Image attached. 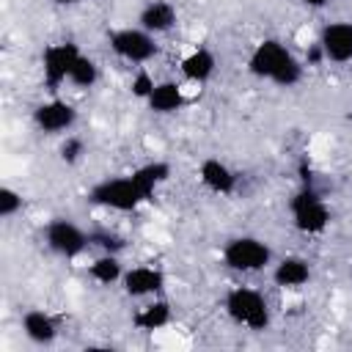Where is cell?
Masks as SVG:
<instances>
[{
	"label": "cell",
	"mask_w": 352,
	"mask_h": 352,
	"mask_svg": "<svg viewBox=\"0 0 352 352\" xmlns=\"http://www.w3.org/2000/svg\"><path fill=\"white\" fill-rule=\"evenodd\" d=\"M226 308H228L231 319H236L239 324H245L250 330H264L270 322V311H267L264 297L253 289H245V286H236L228 292Z\"/></svg>",
	"instance_id": "6da1fadb"
},
{
	"label": "cell",
	"mask_w": 352,
	"mask_h": 352,
	"mask_svg": "<svg viewBox=\"0 0 352 352\" xmlns=\"http://www.w3.org/2000/svg\"><path fill=\"white\" fill-rule=\"evenodd\" d=\"M91 201L99 206H110L118 212H129L135 209L140 201H146V195L140 192V187L135 184L132 176L124 179H104L91 190Z\"/></svg>",
	"instance_id": "7a4b0ae2"
},
{
	"label": "cell",
	"mask_w": 352,
	"mask_h": 352,
	"mask_svg": "<svg viewBox=\"0 0 352 352\" xmlns=\"http://www.w3.org/2000/svg\"><path fill=\"white\" fill-rule=\"evenodd\" d=\"M292 217H294V226L302 234H319V231L327 228L330 212H327V206L322 204V198L316 192L302 190L292 198Z\"/></svg>",
	"instance_id": "3957f363"
},
{
	"label": "cell",
	"mask_w": 352,
	"mask_h": 352,
	"mask_svg": "<svg viewBox=\"0 0 352 352\" xmlns=\"http://www.w3.org/2000/svg\"><path fill=\"white\" fill-rule=\"evenodd\" d=\"M226 264L231 270H239V272H256L261 270L267 261H270V248L258 239H250V236H239L234 242H228L226 253H223Z\"/></svg>",
	"instance_id": "277c9868"
},
{
	"label": "cell",
	"mask_w": 352,
	"mask_h": 352,
	"mask_svg": "<svg viewBox=\"0 0 352 352\" xmlns=\"http://www.w3.org/2000/svg\"><path fill=\"white\" fill-rule=\"evenodd\" d=\"M77 58H80V50L72 41H60V44L47 47V52H44V82L50 88H58L66 77H72V69H74Z\"/></svg>",
	"instance_id": "5b68a950"
},
{
	"label": "cell",
	"mask_w": 352,
	"mask_h": 352,
	"mask_svg": "<svg viewBox=\"0 0 352 352\" xmlns=\"http://www.w3.org/2000/svg\"><path fill=\"white\" fill-rule=\"evenodd\" d=\"M47 245H50L55 253L72 258V256H80V253L85 250L88 236H85L74 223H69V220H52V223L47 226Z\"/></svg>",
	"instance_id": "8992f818"
},
{
	"label": "cell",
	"mask_w": 352,
	"mask_h": 352,
	"mask_svg": "<svg viewBox=\"0 0 352 352\" xmlns=\"http://www.w3.org/2000/svg\"><path fill=\"white\" fill-rule=\"evenodd\" d=\"M110 47H113L121 58L135 60V63L148 60V58L154 55V50H157L154 38H151L146 30H132V28L113 33V36H110Z\"/></svg>",
	"instance_id": "52a82bcc"
},
{
	"label": "cell",
	"mask_w": 352,
	"mask_h": 352,
	"mask_svg": "<svg viewBox=\"0 0 352 352\" xmlns=\"http://www.w3.org/2000/svg\"><path fill=\"white\" fill-rule=\"evenodd\" d=\"M289 50L280 44V41H264L253 50L250 55V72L256 77H267V80H275V74L280 72V66L289 60Z\"/></svg>",
	"instance_id": "ba28073f"
},
{
	"label": "cell",
	"mask_w": 352,
	"mask_h": 352,
	"mask_svg": "<svg viewBox=\"0 0 352 352\" xmlns=\"http://www.w3.org/2000/svg\"><path fill=\"white\" fill-rule=\"evenodd\" d=\"M322 50L330 60H349L352 58V22H336L327 25L322 33Z\"/></svg>",
	"instance_id": "9c48e42d"
},
{
	"label": "cell",
	"mask_w": 352,
	"mask_h": 352,
	"mask_svg": "<svg viewBox=\"0 0 352 352\" xmlns=\"http://www.w3.org/2000/svg\"><path fill=\"white\" fill-rule=\"evenodd\" d=\"M38 129L44 132H60V129H69L74 124V107L60 102V99H52V102H44L36 107L33 113Z\"/></svg>",
	"instance_id": "30bf717a"
},
{
	"label": "cell",
	"mask_w": 352,
	"mask_h": 352,
	"mask_svg": "<svg viewBox=\"0 0 352 352\" xmlns=\"http://www.w3.org/2000/svg\"><path fill=\"white\" fill-rule=\"evenodd\" d=\"M165 283V275L154 267H135L124 275V289L126 294L132 297H143V294H151V292H160Z\"/></svg>",
	"instance_id": "8fae6325"
},
{
	"label": "cell",
	"mask_w": 352,
	"mask_h": 352,
	"mask_svg": "<svg viewBox=\"0 0 352 352\" xmlns=\"http://www.w3.org/2000/svg\"><path fill=\"white\" fill-rule=\"evenodd\" d=\"M201 182L212 190V192H220V195H226V192H231L234 190V173L220 162V160H204L201 162Z\"/></svg>",
	"instance_id": "7c38bea8"
},
{
	"label": "cell",
	"mask_w": 352,
	"mask_h": 352,
	"mask_svg": "<svg viewBox=\"0 0 352 352\" xmlns=\"http://www.w3.org/2000/svg\"><path fill=\"white\" fill-rule=\"evenodd\" d=\"M173 22H176V11H173L170 3H162V0L148 3V6L143 8V14H140V25H143V30L162 33V30H168Z\"/></svg>",
	"instance_id": "4fadbf2b"
},
{
	"label": "cell",
	"mask_w": 352,
	"mask_h": 352,
	"mask_svg": "<svg viewBox=\"0 0 352 352\" xmlns=\"http://www.w3.org/2000/svg\"><path fill=\"white\" fill-rule=\"evenodd\" d=\"M22 327H25V336L36 344H50L55 338V324L44 311H28L22 319Z\"/></svg>",
	"instance_id": "5bb4252c"
},
{
	"label": "cell",
	"mask_w": 352,
	"mask_h": 352,
	"mask_svg": "<svg viewBox=\"0 0 352 352\" xmlns=\"http://www.w3.org/2000/svg\"><path fill=\"white\" fill-rule=\"evenodd\" d=\"M182 102H184V96L176 82H160V85H154V91L148 96V104L157 113H173L182 107Z\"/></svg>",
	"instance_id": "9a60e30c"
},
{
	"label": "cell",
	"mask_w": 352,
	"mask_h": 352,
	"mask_svg": "<svg viewBox=\"0 0 352 352\" xmlns=\"http://www.w3.org/2000/svg\"><path fill=\"white\" fill-rule=\"evenodd\" d=\"M168 173H170V168H168L165 162H148V165L138 168V170L132 173V179H135V184L140 187V192L146 195V201H151L154 187L162 184V182L168 179Z\"/></svg>",
	"instance_id": "2e32d148"
},
{
	"label": "cell",
	"mask_w": 352,
	"mask_h": 352,
	"mask_svg": "<svg viewBox=\"0 0 352 352\" xmlns=\"http://www.w3.org/2000/svg\"><path fill=\"white\" fill-rule=\"evenodd\" d=\"M305 280H308V264L302 258H283L275 267V283L283 286V289L302 286Z\"/></svg>",
	"instance_id": "e0dca14e"
},
{
	"label": "cell",
	"mask_w": 352,
	"mask_h": 352,
	"mask_svg": "<svg viewBox=\"0 0 352 352\" xmlns=\"http://www.w3.org/2000/svg\"><path fill=\"white\" fill-rule=\"evenodd\" d=\"M182 72H184L187 80L204 82V80L214 72V58H212V52H206V50H195V52H190V55L182 60Z\"/></svg>",
	"instance_id": "ac0fdd59"
},
{
	"label": "cell",
	"mask_w": 352,
	"mask_h": 352,
	"mask_svg": "<svg viewBox=\"0 0 352 352\" xmlns=\"http://www.w3.org/2000/svg\"><path fill=\"white\" fill-rule=\"evenodd\" d=\"M132 322H135L140 330H160L162 324L170 322V308H168V302H151V305L140 308Z\"/></svg>",
	"instance_id": "d6986e66"
},
{
	"label": "cell",
	"mask_w": 352,
	"mask_h": 352,
	"mask_svg": "<svg viewBox=\"0 0 352 352\" xmlns=\"http://www.w3.org/2000/svg\"><path fill=\"white\" fill-rule=\"evenodd\" d=\"M118 275H121V264L116 256H102L91 264V278L99 283H113Z\"/></svg>",
	"instance_id": "ffe728a7"
},
{
	"label": "cell",
	"mask_w": 352,
	"mask_h": 352,
	"mask_svg": "<svg viewBox=\"0 0 352 352\" xmlns=\"http://www.w3.org/2000/svg\"><path fill=\"white\" fill-rule=\"evenodd\" d=\"M69 80H72L74 85H80V88L94 85V80H96V63H94L91 58L80 55L77 63H74V69H72V77H69Z\"/></svg>",
	"instance_id": "44dd1931"
},
{
	"label": "cell",
	"mask_w": 352,
	"mask_h": 352,
	"mask_svg": "<svg viewBox=\"0 0 352 352\" xmlns=\"http://www.w3.org/2000/svg\"><path fill=\"white\" fill-rule=\"evenodd\" d=\"M22 209V195L14 192L11 187H3L0 190V217H11Z\"/></svg>",
	"instance_id": "7402d4cb"
},
{
	"label": "cell",
	"mask_w": 352,
	"mask_h": 352,
	"mask_svg": "<svg viewBox=\"0 0 352 352\" xmlns=\"http://www.w3.org/2000/svg\"><path fill=\"white\" fill-rule=\"evenodd\" d=\"M300 80V66H297V60L294 58H289L283 66H280V72L275 74V80L272 82H278V85H294Z\"/></svg>",
	"instance_id": "603a6c76"
},
{
	"label": "cell",
	"mask_w": 352,
	"mask_h": 352,
	"mask_svg": "<svg viewBox=\"0 0 352 352\" xmlns=\"http://www.w3.org/2000/svg\"><path fill=\"white\" fill-rule=\"evenodd\" d=\"M151 91H154V80H151L146 72H140V74L132 80V94H135V96H140V99H148V96H151Z\"/></svg>",
	"instance_id": "cb8c5ba5"
},
{
	"label": "cell",
	"mask_w": 352,
	"mask_h": 352,
	"mask_svg": "<svg viewBox=\"0 0 352 352\" xmlns=\"http://www.w3.org/2000/svg\"><path fill=\"white\" fill-rule=\"evenodd\" d=\"M80 151H82V143H80V140H69V143L63 146V160L74 162V160L80 157Z\"/></svg>",
	"instance_id": "d4e9b609"
},
{
	"label": "cell",
	"mask_w": 352,
	"mask_h": 352,
	"mask_svg": "<svg viewBox=\"0 0 352 352\" xmlns=\"http://www.w3.org/2000/svg\"><path fill=\"white\" fill-rule=\"evenodd\" d=\"M302 3H305V6H324L327 0H302Z\"/></svg>",
	"instance_id": "484cf974"
},
{
	"label": "cell",
	"mask_w": 352,
	"mask_h": 352,
	"mask_svg": "<svg viewBox=\"0 0 352 352\" xmlns=\"http://www.w3.org/2000/svg\"><path fill=\"white\" fill-rule=\"evenodd\" d=\"M55 3H77V0H55Z\"/></svg>",
	"instance_id": "4316f807"
}]
</instances>
